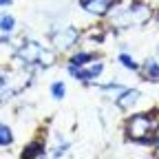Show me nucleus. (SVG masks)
Masks as SVG:
<instances>
[{
  "instance_id": "nucleus-1",
  "label": "nucleus",
  "mask_w": 159,
  "mask_h": 159,
  "mask_svg": "<svg viewBox=\"0 0 159 159\" xmlns=\"http://www.w3.org/2000/svg\"><path fill=\"white\" fill-rule=\"evenodd\" d=\"M126 133H128V139L137 144H152L155 137H150L152 133V117L148 113H139V115H133L126 124Z\"/></svg>"
},
{
  "instance_id": "nucleus-2",
  "label": "nucleus",
  "mask_w": 159,
  "mask_h": 159,
  "mask_svg": "<svg viewBox=\"0 0 159 159\" xmlns=\"http://www.w3.org/2000/svg\"><path fill=\"white\" fill-rule=\"evenodd\" d=\"M77 40H80V31L75 27H62L53 35V44L57 49H71L77 44Z\"/></svg>"
},
{
  "instance_id": "nucleus-3",
  "label": "nucleus",
  "mask_w": 159,
  "mask_h": 159,
  "mask_svg": "<svg viewBox=\"0 0 159 159\" xmlns=\"http://www.w3.org/2000/svg\"><path fill=\"white\" fill-rule=\"evenodd\" d=\"M113 2H117V0H80V5H82L89 13L93 16H104L111 11Z\"/></svg>"
},
{
  "instance_id": "nucleus-4",
  "label": "nucleus",
  "mask_w": 159,
  "mask_h": 159,
  "mask_svg": "<svg viewBox=\"0 0 159 159\" xmlns=\"http://www.w3.org/2000/svg\"><path fill=\"white\" fill-rule=\"evenodd\" d=\"M139 95H142V93H139L137 89H124V91H122V95L117 97V106L122 108V111H130V108L137 104Z\"/></svg>"
},
{
  "instance_id": "nucleus-5",
  "label": "nucleus",
  "mask_w": 159,
  "mask_h": 159,
  "mask_svg": "<svg viewBox=\"0 0 159 159\" xmlns=\"http://www.w3.org/2000/svg\"><path fill=\"white\" fill-rule=\"evenodd\" d=\"M22 157H44V144L42 142H33L25 148Z\"/></svg>"
},
{
  "instance_id": "nucleus-6",
  "label": "nucleus",
  "mask_w": 159,
  "mask_h": 159,
  "mask_svg": "<svg viewBox=\"0 0 159 159\" xmlns=\"http://www.w3.org/2000/svg\"><path fill=\"white\" fill-rule=\"evenodd\" d=\"M93 57H95L93 53H86V51H82V53H75V55L71 57V64H73V66H86V64L91 62Z\"/></svg>"
},
{
  "instance_id": "nucleus-7",
  "label": "nucleus",
  "mask_w": 159,
  "mask_h": 159,
  "mask_svg": "<svg viewBox=\"0 0 159 159\" xmlns=\"http://www.w3.org/2000/svg\"><path fill=\"white\" fill-rule=\"evenodd\" d=\"M13 144V133L7 124H0V146H11Z\"/></svg>"
},
{
  "instance_id": "nucleus-8",
  "label": "nucleus",
  "mask_w": 159,
  "mask_h": 159,
  "mask_svg": "<svg viewBox=\"0 0 159 159\" xmlns=\"http://www.w3.org/2000/svg\"><path fill=\"white\" fill-rule=\"evenodd\" d=\"M146 77H148V82H159V64L155 60L146 62Z\"/></svg>"
},
{
  "instance_id": "nucleus-9",
  "label": "nucleus",
  "mask_w": 159,
  "mask_h": 159,
  "mask_svg": "<svg viewBox=\"0 0 159 159\" xmlns=\"http://www.w3.org/2000/svg\"><path fill=\"white\" fill-rule=\"evenodd\" d=\"M16 29V18L13 16H2L0 18V31L2 33H11Z\"/></svg>"
},
{
  "instance_id": "nucleus-10",
  "label": "nucleus",
  "mask_w": 159,
  "mask_h": 159,
  "mask_svg": "<svg viewBox=\"0 0 159 159\" xmlns=\"http://www.w3.org/2000/svg\"><path fill=\"white\" fill-rule=\"evenodd\" d=\"M38 62L42 64V66H51V64L55 62V55H53L51 51H44V49H42V51H40V55H38Z\"/></svg>"
},
{
  "instance_id": "nucleus-11",
  "label": "nucleus",
  "mask_w": 159,
  "mask_h": 159,
  "mask_svg": "<svg viewBox=\"0 0 159 159\" xmlns=\"http://www.w3.org/2000/svg\"><path fill=\"white\" fill-rule=\"evenodd\" d=\"M84 71H86V77H89V80H95L99 73L104 71V64H102V62H93V64H91L89 69H84Z\"/></svg>"
},
{
  "instance_id": "nucleus-12",
  "label": "nucleus",
  "mask_w": 159,
  "mask_h": 159,
  "mask_svg": "<svg viewBox=\"0 0 159 159\" xmlns=\"http://www.w3.org/2000/svg\"><path fill=\"white\" fill-rule=\"evenodd\" d=\"M64 93H66L64 82H55V84H51V95H53V99H62Z\"/></svg>"
},
{
  "instance_id": "nucleus-13",
  "label": "nucleus",
  "mask_w": 159,
  "mask_h": 159,
  "mask_svg": "<svg viewBox=\"0 0 159 159\" xmlns=\"http://www.w3.org/2000/svg\"><path fill=\"white\" fill-rule=\"evenodd\" d=\"M117 60H119V62H122V66H124V69H128V71H135V69H137V62H135L130 55H126V53H122Z\"/></svg>"
},
{
  "instance_id": "nucleus-14",
  "label": "nucleus",
  "mask_w": 159,
  "mask_h": 159,
  "mask_svg": "<svg viewBox=\"0 0 159 159\" xmlns=\"http://www.w3.org/2000/svg\"><path fill=\"white\" fill-rule=\"evenodd\" d=\"M64 152H66V144H64V146H57V148L53 150V157H62Z\"/></svg>"
},
{
  "instance_id": "nucleus-15",
  "label": "nucleus",
  "mask_w": 159,
  "mask_h": 159,
  "mask_svg": "<svg viewBox=\"0 0 159 159\" xmlns=\"http://www.w3.org/2000/svg\"><path fill=\"white\" fill-rule=\"evenodd\" d=\"M2 89H5V77L0 75V93H2Z\"/></svg>"
},
{
  "instance_id": "nucleus-16",
  "label": "nucleus",
  "mask_w": 159,
  "mask_h": 159,
  "mask_svg": "<svg viewBox=\"0 0 159 159\" xmlns=\"http://www.w3.org/2000/svg\"><path fill=\"white\" fill-rule=\"evenodd\" d=\"M0 5H11V0H0Z\"/></svg>"
},
{
  "instance_id": "nucleus-17",
  "label": "nucleus",
  "mask_w": 159,
  "mask_h": 159,
  "mask_svg": "<svg viewBox=\"0 0 159 159\" xmlns=\"http://www.w3.org/2000/svg\"><path fill=\"white\" fill-rule=\"evenodd\" d=\"M157 152H159V142H157Z\"/></svg>"
}]
</instances>
